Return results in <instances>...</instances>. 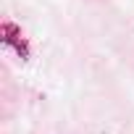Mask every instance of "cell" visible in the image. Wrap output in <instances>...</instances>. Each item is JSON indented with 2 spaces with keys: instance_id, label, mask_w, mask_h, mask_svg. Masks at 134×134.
Segmentation results:
<instances>
[{
  "instance_id": "obj_1",
  "label": "cell",
  "mask_w": 134,
  "mask_h": 134,
  "mask_svg": "<svg viewBox=\"0 0 134 134\" xmlns=\"http://www.w3.org/2000/svg\"><path fill=\"white\" fill-rule=\"evenodd\" d=\"M3 42H5V45H13L21 58L29 55V45H26V40L21 37V29H19L16 24H3Z\"/></svg>"
}]
</instances>
